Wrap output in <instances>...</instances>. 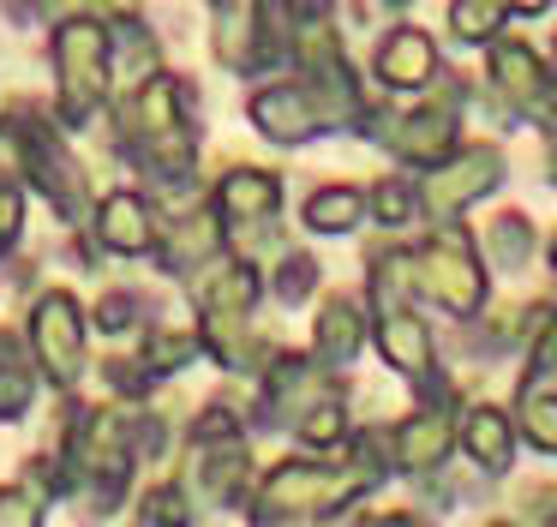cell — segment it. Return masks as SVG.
I'll list each match as a JSON object with an SVG mask.
<instances>
[{"label":"cell","instance_id":"f546056e","mask_svg":"<svg viewBox=\"0 0 557 527\" xmlns=\"http://www.w3.org/2000/svg\"><path fill=\"white\" fill-rule=\"evenodd\" d=\"M85 311H90V330H102V335H133L138 323H145L150 299H145V287H102L97 306H85Z\"/></svg>","mask_w":557,"mask_h":527},{"label":"cell","instance_id":"5bb4252c","mask_svg":"<svg viewBox=\"0 0 557 527\" xmlns=\"http://www.w3.org/2000/svg\"><path fill=\"white\" fill-rule=\"evenodd\" d=\"M85 234H90V246H97L102 258H145V252H157L162 210H157V198H150V192L114 186V192H102V198H97Z\"/></svg>","mask_w":557,"mask_h":527},{"label":"cell","instance_id":"e575fe53","mask_svg":"<svg viewBox=\"0 0 557 527\" xmlns=\"http://www.w3.org/2000/svg\"><path fill=\"white\" fill-rule=\"evenodd\" d=\"M25 210H30L25 186L18 180H0V258H13L18 240H25Z\"/></svg>","mask_w":557,"mask_h":527},{"label":"cell","instance_id":"8d00e7d4","mask_svg":"<svg viewBox=\"0 0 557 527\" xmlns=\"http://www.w3.org/2000/svg\"><path fill=\"white\" fill-rule=\"evenodd\" d=\"M545 168H552V180H557V132H545Z\"/></svg>","mask_w":557,"mask_h":527},{"label":"cell","instance_id":"ba28073f","mask_svg":"<svg viewBox=\"0 0 557 527\" xmlns=\"http://www.w3.org/2000/svg\"><path fill=\"white\" fill-rule=\"evenodd\" d=\"M461 96H468V84L456 78V72H444V84H437L432 102L408 108V114H396L384 126V150L396 156L408 174H425V168H437L444 156L461 150Z\"/></svg>","mask_w":557,"mask_h":527},{"label":"cell","instance_id":"d590c367","mask_svg":"<svg viewBox=\"0 0 557 527\" xmlns=\"http://www.w3.org/2000/svg\"><path fill=\"white\" fill-rule=\"evenodd\" d=\"M360 527H437L432 515H420V510H372Z\"/></svg>","mask_w":557,"mask_h":527},{"label":"cell","instance_id":"6da1fadb","mask_svg":"<svg viewBox=\"0 0 557 527\" xmlns=\"http://www.w3.org/2000/svg\"><path fill=\"white\" fill-rule=\"evenodd\" d=\"M389 479V438L384 431H354L336 455H288L276 462L246 498L252 527H300V522H330L354 510L366 491Z\"/></svg>","mask_w":557,"mask_h":527},{"label":"cell","instance_id":"3957f363","mask_svg":"<svg viewBox=\"0 0 557 527\" xmlns=\"http://www.w3.org/2000/svg\"><path fill=\"white\" fill-rule=\"evenodd\" d=\"M7 120V144H13V180L25 186V198L37 192L66 228H85L97 210V186H90V168L78 162L73 138L61 132V120L42 114L37 102L13 108Z\"/></svg>","mask_w":557,"mask_h":527},{"label":"cell","instance_id":"9a60e30c","mask_svg":"<svg viewBox=\"0 0 557 527\" xmlns=\"http://www.w3.org/2000/svg\"><path fill=\"white\" fill-rule=\"evenodd\" d=\"M246 120H252L258 138L288 144V150H300V144H312V138H324V132H330L324 114H318V102H312V90H306L300 78L258 84V90L246 96Z\"/></svg>","mask_w":557,"mask_h":527},{"label":"cell","instance_id":"4316f807","mask_svg":"<svg viewBox=\"0 0 557 527\" xmlns=\"http://www.w3.org/2000/svg\"><path fill=\"white\" fill-rule=\"evenodd\" d=\"M528 390H557V306L540 299L533 306V330H528V366H521L516 395Z\"/></svg>","mask_w":557,"mask_h":527},{"label":"cell","instance_id":"30bf717a","mask_svg":"<svg viewBox=\"0 0 557 527\" xmlns=\"http://www.w3.org/2000/svg\"><path fill=\"white\" fill-rule=\"evenodd\" d=\"M485 96H492L504 114H528L545 132H557V78L552 60L540 48H528L521 36H497L485 48Z\"/></svg>","mask_w":557,"mask_h":527},{"label":"cell","instance_id":"44dd1931","mask_svg":"<svg viewBox=\"0 0 557 527\" xmlns=\"http://www.w3.org/2000/svg\"><path fill=\"white\" fill-rule=\"evenodd\" d=\"M102 24H109L114 96H126V90H138V84L157 78V72H162V42H157V30H150V19L114 7V12H102Z\"/></svg>","mask_w":557,"mask_h":527},{"label":"cell","instance_id":"ac0fdd59","mask_svg":"<svg viewBox=\"0 0 557 527\" xmlns=\"http://www.w3.org/2000/svg\"><path fill=\"white\" fill-rule=\"evenodd\" d=\"M222 252H228V240H222L210 204H193V210H181V216H169V222H162L157 252H150V258H157L169 275H210Z\"/></svg>","mask_w":557,"mask_h":527},{"label":"cell","instance_id":"83f0119b","mask_svg":"<svg viewBox=\"0 0 557 527\" xmlns=\"http://www.w3.org/2000/svg\"><path fill=\"white\" fill-rule=\"evenodd\" d=\"M444 24H449V36H456V42H473V48H492L497 36L509 30V7L504 0H456V7L444 12Z\"/></svg>","mask_w":557,"mask_h":527},{"label":"cell","instance_id":"277c9868","mask_svg":"<svg viewBox=\"0 0 557 527\" xmlns=\"http://www.w3.org/2000/svg\"><path fill=\"white\" fill-rule=\"evenodd\" d=\"M54 66V120L61 132H90L114 108V60L102 12H61L49 30Z\"/></svg>","mask_w":557,"mask_h":527},{"label":"cell","instance_id":"836d02e7","mask_svg":"<svg viewBox=\"0 0 557 527\" xmlns=\"http://www.w3.org/2000/svg\"><path fill=\"white\" fill-rule=\"evenodd\" d=\"M49 522V498L25 486V479H7L0 486V527H42Z\"/></svg>","mask_w":557,"mask_h":527},{"label":"cell","instance_id":"f35d334b","mask_svg":"<svg viewBox=\"0 0 557 527\" xmlns=\"http://www.w3.org/2000/svg\"><path fill=\"white\" fill-rule=\"evenodd\" d=\"M485 527H516V522H485Z\"/></svg>","mask_w":557,"mask_h":527},{"label":"cell","instance_id":"ffe728a7","mask_svg":"<svg viewBox=\"0 0 557 527\" xmlns=\"http://www.w3.org/2000/svg\"><path fill=\"white\" fill-rule=\"evenodd\" d=\"M366 342H372V311H366V299H354V294H324V299H318L312 347H306L318 366H324V371L354 366V359L366 354Z\"/></svg>","mask_w":557,"mask_h":527},{"label":"cell","instance_id":"52a82bcc","mask_svg":"<svg viewBox=\"0 0 557 527\" xmlns=\"http://www.w3.org/2000/svg\"><path fill=\"white\" fill-rule=\"evenodd\" d=\"M509 174V156L497 138H473L461 144L456 156H444L437 168L413 174V192H420V216H432L437 228H456L461 216L473 210L480 198H492Z\"/></svg>","mask_w":557,"mask_h":527},{"label":"cell","instance_id":"603a6c76","mask_svg":"<svg viewBox=\"0 0 557 527\" xmlns=\"http://www.w3.org/2000/svg\"><path fill=\"white\" fill-rule=\"evenodd\" d=\"M473 246H480V264H485V270L516 275V270H528L533 252H540V228H533L528 210H497L492 222L473 234Z\"/></svg>","mask_w":557,"mask_h":527},{"label":"cell","instance_id":"7402d4cb","mask_svg":"<svg viewBox=\"0 0 557 527\" xmlns=\"http://www.w3.org/2000/svg\"><path fill=\"white\" fill-rule=\"evenodd\" d=\"M37 395H42V378L30 366V347L13 323H0V426H25L37 414Z\"/></svg>","mask_w":557,"mask_h":527},{"label":"cell","instance_id":"f1b7e54d","mask_svg":"<svg viewBox=\"0 0 557 527\" xmlns=\"http://www.w3.org/2000/svg\"><path fill=\"white\" fill-rule=\"evenodd\" d=\"M366 216H377L389 234L420 222V192H413V174H377L372 186H366Z\"/></svg>","mask_w":557,"mask_h":527},{"label":"cell","instance_id":"5b68a950","mask_svg":"<svg viewBox=\"0 0 557 527\" xmlns=\"http://www.w3.org/2000/svg\"><path fill=\"white\" fill-rule=\"evenodd\" d=\"M408 275H413V306H437L444 318L473 323L492 299V275L480 264V246H473L468 228H432V240L408 246Z\"/></svg>","mask_w":557,"mask_h":527},{"label":"cell","instance_id":"7c38bea8","mask_svg":"<svg viewBox=\"0 0 557 527\" xmlns=\"http://www.w3.org/2000/svg\"><path fill=\"white\" fill-rule=\"evenodd\" d=\"M330 395H342V378L318 366L306 347H276L264 359V371H258V414L288 426V431L300 426V414H312Z\"/></svg>","mask_w":557,"mask_h":527},{"label":"cell","instance_id":"e0dca14e","mask_svg":"<svg viewBox=\"0 0 557 527\" xmlns=\"http://www.w3.org/2000/svg\"><path fill=\"white\" fill-rule=\"evenodd\" d=\"M372 347L401 383H432L437 378V335L420 318V306L372 311Z\"/></svg>","mask_w":557,"mask_h":527},{"label":"cell","instance_id":"484cf974","mask_svg":"<svg viewBox=\"0 0 557 527\" xmlns=\"http://www.w3.org/2000/svg\"><path fill=\"white\" fill-rule=\"evenodd\" d=\"M258 294H264V275L252 270V258H228L222 270H210L198 282V311H228V318H252Z\"/></svg>","mask_w":557,"mask_h":527},{"label":"cell","instance_id":"7a4b0ae2","mask_svg":"<svg viewBox=\"0 0 557 527\" xmlns=\"http://www.w3.org/2000/svg\"><path fill=\"white\" fill-rule=\"evenodd\" d=\"M114 126V150L133 174H145V186L181 192L198 168V90L181 78V72L162 66L150 84L114 96L109 108Z\"/></svg>","mask_w":557,"mask_h":527},{"label":"cell","instance_id":"4fadbf2b","mask_svg":"<svg viewBox=\"0 0 557 527\" xmlns=\"http://www.w3.org/2000/svg\"><path fill=\"white\" fill-rule=\"evenodd\" d=\"M193 503L210 510H246L252 498V443L222 438V443H186V467L174 474Z\"/></svg>","mask_w":557,"mask_h":527},{"label":"cell","instance_id":"74e56055","mask_svg":"<svg viewBox=\"0 0 557 527\" xmlns=\"http://www.w3.org/2000/svg\"><path fill=\"white\" fill-rule=\"evenodd\" d=\"M545 252H552V270H557V234H552V246H545Z\"/></svg>","mask_w":557,"mask_h":527},{"label":"cell","instance_id":"2e32d148","mask_svg":"<svg viewBox=\"0 0 557 527\" xmlns=\"http://www.w3.org/2000/svg\"><path fill=\"white\" fill-rule=\"evenodd\" d=\"M372 78L377 90H432V84H444V54H437L432 30L389 24L372 48Z\"/></svg>","mask_w":557,"mask_h":527},{"label":"cell","instance_id":"d4e9b609","mask_svg":"<svg viewBox=\"0 0 557 527\" xmlns=\"http://www.w3.org/2000/svg\"><path fill=\"white\" fill-rule=\"evenodd\" d=\"M300 222L312 228V234H354V228L366 222V186H354V180H324V186H312L300 198Z\"/></svg>","mask_w":557,"mask_h":527},{"label":"cell","instance_id":"d6986e66","mask_svg":"<svg viewBox=\"0 0 557 527\" xmlns=\"http://www.w3.org/2000/svg\"><path fill=\"white\" fill-rule=\"evenodd\" d=\"M516 443L521 438H516L509 407H497V402H461L456 407V450L468 455L485 479H504L509 467H516Z\"/></svg>","mask_w":557,"mask_h":527},{"label":"cell","instance_id":"9c48e42d","mask_svg":"<svg viewBox=\"0 0 557 527\" xmlns=\"http://www.w3.org/2000/svg\"><path fill=\"white\" fill-rule=\"evenodd\" d=\"M205 204H210V216H216L228 252L246 258L252 246H264V234L282 216V174H270V168H258V162H234Z\"/></svg>","mask_w":557,"mask_h":527},{"label":"cell","instance_id":"8fae6325","mask_svg":"<svg viewBox=\"0 0 557 527\" xmlns=\"http://www.w3.org/2000/svg\"><path fill=\"white\" fill-rule=\"evenodd\" d=\"M420 390H425V402L384 431L389 438V474H408V479H432L437 467L449 462V450H456V395H449L444 371H437L432 383H420Z\"/></svg>","mask_w":557,"mask_h":527},{"label":"cell","instance_id":"4dcf8cb0","mask_svg":"<svg viewBox=\"0 0 557 527\" xmlns=\"http://www.w3.org/2000/svg\"><path fill=\"white\" fill-rule=\"evenodd\" d=\"M516 438H528V450L540 455H557V390L516 395Z\"/></svg>","mask_w":557,"mask_h":527},{"label":"cell","instance_id":"d6a6232c","mask_svg":"<svg viewBox=\"0 0 557 527\" xmlns=\"http://www.w3.org/2000/svg\"><path fill=\"white\" fill-rule=\"evenodd\" d=\"M270 294L282 299V306H306V299L318 294V258L312 252H282L276 258V275H270Z\"/></svg>","mask_w":557,"mask_h":527},{"label":"cell","instance_id":"1f68e13d","mask_svg":"<svg viewBox=\"0 0 557 527\" xmlns=\"http://www.w3.org/2000/svg\"><path fill=\"white\" fill-rule=\"evenodd\" d=\"M198 503L186 498L181 479H157V486H145V498H138V522L145 527H193Z\"/></svg>","mask_w":557,"mask_h":527},{"label":"cell","instance_id":"cb8c5ba5","mask_svg":"<svg viewBox=\"0 0 557 527\" xmlns=\"http://www.w3.org/2000/svg\"><path fill=\"white\" fill-rule=\"evenodd\" d=\"M198 354H205V347H198L193 323L157 318V323H145V330H138V354L133 359H138V371H145L150 383H162V378H181Z\"/></svg>","mask_w":557,"mask_h":527},{"label":"cell","instance_id":"8992f818","mask_svg":"<svg viewBox=\"0 0 557 527\" xmlns=\"http://www.w3.org/2000/svg\"><path fill=\"white\" fill-rule=\"evenodd\" d=\"M25 347H30V366H37L42 390L66 395L73 402L78 383L90 371V311L73 287H37L25 306Z\"/></svg>","mask_w":557,"mask_h":527}]
</instances>
